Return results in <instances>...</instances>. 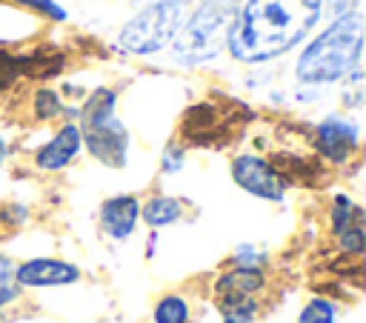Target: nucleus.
Returning <instances> with one entry per match:
<instances>
[{
	"label": "nucleus",
	"instance_id": "f257e3e1",
	"mask_svg": "<svg viewBox=\"0 0 366 323\" xmlns=\"http://www.w3.org/2000/svg\"><path fill=\"white\" fill-rule=\"evenodd\" d=\"M320 11L323 0H243L229 26L226 49L249 66L277 60L309 37Z\"/></svg>",
	"mask_w": 366,
	"mask_h": 323
},
{
	"label": "nucleus",
	"instance_id": "f03ea898",
	"mask_svg": "<svg viewBox=\"0 0 366 323\" xmlns=\"http://www.w3.org/2000/svg\"><path fill=\"white\" fill-rule=\"evenodd\" d=\"M363 54V14L352 11L332 20L297 57L295 77L303 86H323L335 80H346L355 69H360Z\"/></svg>",
	"mask_w": 366,
	"mask_h": 323
},
{
	"label": "nucleus",
	"instance_id": "7ed1b4c3",
	"mask_svg": "<svg viewBox=\"0 0 366 323\" xmlns=\"http://www.w3.org/2000/svg\"><path fill=\"white\" fill-rule=\"evenodd\" d=\"M117 91L109 86H97L80 106L77 129L83 137V149L109 169H123L129 157V129L114 114Z\"/></svg>",
	"mask_w": 366,
	"mask_h": 323
},
{
	"label": "nucleus",
	"instance_id": "20e7f679",
	"mask_svg": "<svg viewBox=\"0 0 366 323\" xmlns=\"http://www.w3.org/2000/svg\"><path fill=\"white\" fill-rule=\"evenodd\" d=\"M240 3L243 0H200V6L186 14L172 40L174 60L180 66H200L214 60L226 49V34Z\"/></svg>",
	"mask_w": 366,
	"mask_h": 323
},
{
	"label": "nucleus",
	"instance_id": "39448f33",
	"mask_svg": "<svg viewBox=\"0 0 366 323\" xmlns=\"http://www.w3.org/2000/svg\"><path fill=\"white\" fill-rule=\"evenodd\" d=\"M189 14V3L186 0H154L146 3L137 14H132L120 34H117V46L129 54H154L166 46H172L177 29L183 26Z\"/></svg>",
	"mask_w": 366,
	"mask_h": 323
},
{
	"label": "nucleus",
	"instance_id": "423d86ee",
	"mask_svg": "<svg viewBox=\"0 0 366 323\" xmlns=\"http://www.w3.org/2000/svg\"><path fill=\"white\" fill-rule=\"evenodd\" d=\"M229 174L237 183V189H243L246 194L257 200H269V203H280L289 189V180L283 177V172L272 160L254 151L234 154L229 163Z\"/></svg>",
	"mask_w": 366,
	"mask_h": 323
},
{
	"label": "nucleus",
	"instance_id": "0eeeda50",
	"mask_svg": "<svg viewBox=\"0 0 366 323\" xmlns=\"http://www.w3.org/2000/svg\"><path fill=\"white\" fill-rule=\"evenodd\" d=\"M315 149L332 166H346L360 151V126L352 117L329 114L315 126Z\"/></svg>",
	"mask_w": 366,
	"mask_h": 323
},
{
	"label": "nucleus",
	"instance_id": "6e6552de",
	"mask_svg": "<svg viewBox=\"0 0 366 323\" xmlns=\"http://www.w3.org/2000/svg\"><path fill=\"white\" fill-rule=\"evenodd\" d=\"M14 280L20 289H54V286H71L80 280V269L60 257H31L17 263Z\"/></svg>",
	"mask_w": 366,
	"mask_h": 323
},
{
	"label": "nucleus",
	"instance_id": "1a4fd4ad",
	"mask_svg": "<svg viewBox=\"0 0 366 323\" xmlns=\"http://www.w3.org/2000/svg\"><path fill=\"white\" fill-rule=\"evenodd\" d=\"M83 151V137L77 123H63L37 151H34V169L40 172H63L77 160Z\"/></svg>",
	"mask_w": 366,
	"mask_h": 323
},
{
	"label": "nucleus",
	"instance_id": "9d476101",
	"mask_svg": "<svg viewBox=\"0 0 366 323\" xmlns=\"http://www.w3.org/2000/svg\"><path fill=\"white\" fill-rule=\"evenodd\" d=\"M97 223H100V232L109 237V240H129L140 223V200L137 194H114V197H106L100 203V212H97Z\"/></svg>",
	"mask_w": 366,
	"mask_h": 323
},
{
	"label": "nucleus",
	"instance_id": "9b49d317",
	"mask_svg": "<svg viewBox=\"0 0 366 323\" xmlns=\"http://www.w3.org/2000/svg\"><path fill=\"white\" fill-rule=\"evenodd\" d=\"M266 289V272L249 266H229L214 280V297H260Z\"/></svg>",
	"mask_w": 366,
	"mask_h": 323
},
{
	"label": "nucleus",
	"instance_id": "f8f14e48",
	"mask_svg": "<svg viewBox=\"0 0 366 323\" xmlns=\"http://www.w3.org/2000/svg\"><path fill=\"white\" fill-rule=\"evenodd\" d=\"M186 206L180 197H172V194H152L146 200H140V220L152 229V232H160L172 223H177L183 217Z\"/></svg>",
	"mask_w": 366,
	"mask_h": 323
},
{
	"label": "nucleus",
	"instance_id": "ddd939ff",
	"mask_svg": "<svg viewBox=\"0 0 366 323\" xmlns=\"http://www.w3.org/2000/svg\"><path fill=\"white\" fill-rule=\"evenodd\" d=\"M357 223H363V209L346 192H335L332 203H329V232L337 237Z\"/></svg>",
	"mask_w": 366,
	"mask_h": 323
},
{
	"label": "nucleus",
	"instance_id": "4468645a",
	"mask_svg": "<svg viewBox=\"0 0 366 323\" xmlns=\"http://www.w3.org/2000/svg\"><path fill=\"white\" fill-rule=\"evenodd\" d=\"M192 303L180 292H166L152 306V323H192Z\"/></svg>",
	"mask_w": 366,
	"mask_h": 323
},
{
	"label": "nucleus",
	"instance_id": "2eb2a0df",
	"mask_svg": "<svg viewBox=\"0 0 366 323\" xmlns=\"http://www.w3.org/2000/svg\"><path fill=\"white\" fill-rule=\"evenodd\" d=\"M220 323H257L260 297H214Z\"/></svg>",
	"mask_w": 366,
	"mask_h": 323
},
{
	"label": "nucleus",
	"instance_id": "dca6fc26",
	"mask_svg": "<svg viewBox=\"0 0 366 323\" xmlns=\"http://www.w3.org/2000/svg\"><path fill=\"white\" fill-rule=\"evenodd\" d=\"M337 314H340V312H337V303H335V300L315 294V297H309V300L300 306L297 323H337Z\"/></svg>",
	"mask_w": 366,
	"mask_h": 323
},
{
	"label": "nucleus",
	"instance_id": "f3484780",
	"mask_svg": "<svg viewBox=\"0 0 366 323\" xmlns=\"http://www.w3.org/2000/svg\"><path fill=\"white\" fill-rule=\"evenodd\" d=\"M14 269H17V263L9 254H0V309L17 303L23 294V289L14 280Z\"/></svg>",
	"mask_w": 366,
	"mask_h": 323
},
{
	"label": "nucleus",
	"instance_id": "a211bd4d",
	"mask_svg": "<svg viewBox=\"0 0 366 323\" xmlns=\"http://www.w3.org/2000/svg\"><path fill=\"white\" fill-rule=\"evenodd\" d=\"M63 100H60V94L54 91V89H37L34 91V97H31V111H34V117L37 120H54L57 114H63Z\"/></svg>",
	"mask_w": 366,
	"mask_h": 323
},
{
	"label": "nucleus",
	"instance_id": "6ab92c4d",
	"mask_svg": "<svg viewBox=\"0 0 366 323\" xmlns=\"http://www.w3.org/2000/svg\"><path fill=\"white\" fill-rule=\"evenodd\" d=\"M17 77H23V57L0 49V91L9 89Z\"/></svg>",
	"mask_w": 366,
	"mask_h": 323
},
{
	"label": "nucleus",
	"instance_id": "aec40b11",
	"mask_svg": "<svg viewBox=\"0 0 366 323\" xmlns=\"http://www.w3.org/2000/svg\"><path fill=\"white\" fill-rule=\"evenodd\" d=\"M266 263V252L252 246V243H240L232 252V266H249V269H263Z\"/></svg>",
	"mask_w": 366,
	"mask_h": 323
},
{
	"label": "nucleus",
	"instance_id": "412c9836",
	"mask_svg": "<svg viewBox=\"0 0 366 323\" xmlns=\"http://www.w3.org/2000/svg\"><path fill=\"white\" fill-rule=\"evenodd\" d=\"M337 246L346 252V254H363V246H366V226L357 223L352 229H346L343 234H337Z\"/></svg>",
	"mask_w": 366,
	"mask_h": 323
},
{
	"label": "nucleus",
	"instance_id": "4be33fe9",
	"mask_svg": "<svg viewBox=\"0 0 366 323\" xmlns=\"http://www.w3.org/2000/svg\"><path fill=\"white\" fill-rule=\"evenodd\" d=\"M183 166H186V146L169 143L163 149V154H160V169L166 174H177V172H183Z\"/></svg>",
	"mask_w": 366,
	"mask_h": 323
},
{
	"label": "nucleus",
	"instance_id": "5701e85b",
	"mask_svg": "<svg viewBox=\"0 0 366 323\" xmlns=\"http://www.w3.org/2000/svg\"><path fill=\"white\" fill-rule=\"evenodd\" d=\"M26 220H29V206H23V203H6V206L0 209V223H3V226L17 229V226H23Z\"/></svg>",
	"mask_w": 366,
	"mask_h": 323
},
{
	"label": "nucleus",
	"instance_id": "b1692460",
	"mask_svg": "<svg viewBox=\"0 0 366 323\" xmlns=\"http://www.w3.org/2000/svg\"><path fill=\"white\" fill-rule=\"evenodd\" d=\"M14 3H23L26 9H37V11H43V14L54 17V20H63V17H66V11H63L54 0H14Z\"/></svg>",
	"mask_w": 366,
	"mask_h": 323
},
{
	"label": "nucleus",
	"instance_id": "393cba45",
	"mask_svg": "<svg viewBox=\"0 0 366 323\" xmlns=\"http://www.w3.org/2000/svg\"><path fill=\"white\" fill-rule=\"evenodd\" d=\"M357 3H360V0H329L326 6L332 9V14H335V20H337V17H343V14L357 11Z\"/></svg>",
	"mask_w": 366,
	"mask_h": 323
},
{
	"label": "nucleus",
	"instance_id": "a878e982",
	"mask_svg": "<svg viewBox=\"0 0 366 323\" xmlns=\"http://www.w3.org/2000/svg\"><path fill=\"white\" fill-rule=\"evenodd\" d=\"M6 157H9V140H6V134L0 131V166L6 163Z\"/></svg>",
	"mask_w": 366,
	"mask_h": 323
},
{
	"label": "nucleus",
	"instance_id": "bb28decb",
	"mask_svg": "<svg viewBox=\"0 0 366 323\" xmlns=\"http://www.w3.org/2000/svg\"><path fill=\"white\" fill-rule=\"evenodd\" d=\"M154 243H157V232L149 234V246H146V257H154Z\"/></svg>",
	"mask_w": 366,
	"mask_h": 323
},
{
	"label": "nucleus",
	"instance_id": "cd10ccee",
	"mask_svg": "<svg viewBox=\"0 0 366 323\" xmlns=\"http://www.w3.org/2000/svg\"><path fill=\"white\" fill-rule=\"evenodd\" d=\"M149 3H154V0H149Z\"/></svg>",
	"mask_w": 366,
	"mask_h": 323
}]
</instances>
